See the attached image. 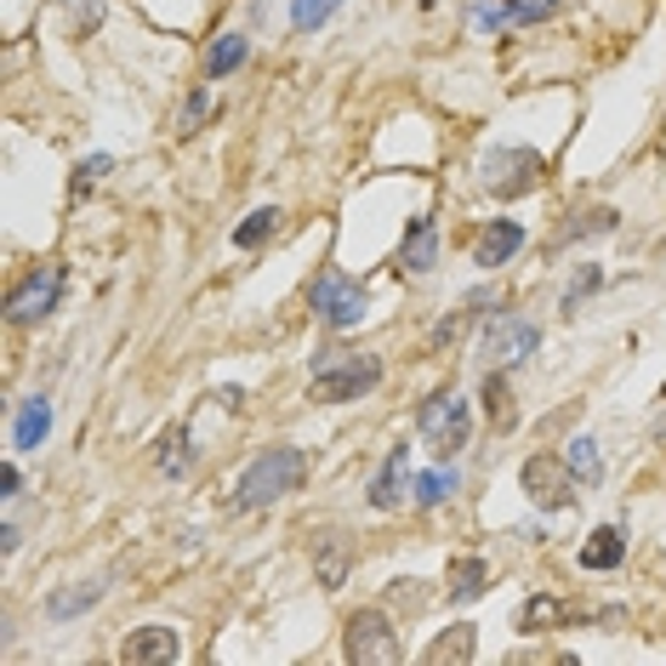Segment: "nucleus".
Returning <instances> with one entry per match:
<instances>
[{"label":"nucleus","mask_w":666,"mask_h":666,"mask_svg":"<svg viewBox=\"0 0 666 666\" xmlns=\"http://www.w3.org/2000/svg\"><path fill=\"white\" fill-rule=\"evenodd\" d=\"M274 228H280V211H274V206H256V211L234 228V245H240V251H256L262 240L274 234Z\"/></svg>","instance_id":"21"},{"label":"nucleus","mask_w":666,"mask_h":666,"mask_svg":"<svg viewBox=\"0 0 666 666\" xmlns=\"http://www.w3.org/2000/svg\"><path fill=\"white\" fill-rule=\"evenodd\" d=\"M245 57H251V41H245V35H222V41H211V46H206V80H228Z\"/></svg>","instance_id":"16"},{"label":"nucleus","mask_w":666,"mask_h":666,"mask_svg":"<svg viewBox=\"0 0 666 666\" xmlns=\"http://www.w3.org/2000/svg\"><path fill=\"white\" fill-rule=\"evenodd\" d=\"M484 587H490V564H484V558H456V564H450V598H456V604L479 598Z\"/></svg>","instance_id":"18"},{"label":"nucleus","mask_w":666,"mask_h":666,"mask_svg":"<svg viewBox=\"0 0 666 666\" xmlns=\"http://www.w3.org/2000/svg\"><path fill=\"white\" fill-rule=\"evenodd\" d=\"M75 18H80L86 29H97V18H103V0H80V7H75Z\"/></svg>","instance_id":"34"},{"label":"nucleus","mask_w":666,"mask_h":666,"mask_svg":"<svg viewBox=\"0 0 666 666\" xmlns=\"http://www.w3.org/2000/svg\"><path fill=\"white\" fill-rule=\"evenodd\" d=\"M598 280H604V274H598V269H592V262H587V269L576 274V285H570V296H564V308H570V314H576V303H581V296H587V291H598Z\"/></svg>","instance_id":"30"},{"label":"nucleus","mask_w":666,"mask_h":666,"mask_svg":"<svg viewBox=\"0 0 666 666\" xmlns=\"http://www.w3.org/2000/svg\"><path fill=\"white\" fill-rule=\"evenodd\" d=\"M461 325H468V314H450V319H439V325H433V348L456 342V337H461Z\"/></svg>","instance_id":"32"},{"label":"nucleus","mask_w":666,"mask_h":666,"mask_svg":"<svg viewBox=\"0 0 666 666\" xmlns=\"http://www.w3.org/2000/svg\"><path fill=\"white\" fill-rule=\"evenodd\" d=\"M479 177H484V188H490V194L518 199V194H529V188H542L547 160H542L536 149H490V154H484V165H479Z\"/></svg>","instance_id":"4"},{"label":"nucleus","mask_w":666,"mask_h":666,"mask_svg":"<svg viewBox=\"0 0 666 666\" xmlns=\"http://www.w3.org/2000/svg\"><path fill=\"white\" fill-rule=\"evenodd\" d=\"M615 228H621V217H615L610 206H598V211H576V222L564 228L558 240H587V234L598 240V234H615Z\"/></svg>","instance_id":"23"},{"label":"nucleus","mask_w":666,"mask_h":666,"mask_svg":"<svg viewBox=\"0 0 666 666\" xmlns=\"http://www.w3.org/2000/svg\"><path fill=\"white\" fill-rule=\"evenodd\" d=\"M473 649H479L473 626H450V632H439V638L427 644V660H433V666H445V660H473Z\"/></svg>","instance_id":"20"},{"label":"nucleus","mask_w":666,"mask_h":666,"mask_svg":"<svg viewBox=\"0 0 666 666\" xmlns=\"http://www.w3.org/2000/svg\"><path fill=\"white\" fill-rule=\"evenodd\" d=\"M405 479H411V461H405V445H398V450L382 461V473L371 479V507H376V513H393L398 502H405Z\"/></svg>","instance_id":"13"},{"label":"nucleus","mask_w":666,"mask_h":666,"mask_svg":"<svg viewBox=\"0 0 666 666\" xmlns=\"http://www.w3.org/2000/svg\"><path fill=\"white\" fill-rule=\"evenodd\" d=\"M18 490H23V473L12 468V461H7V468H0V495H7V502H12Z\"/></svg>","instance_id":"33"},{"label":"nucleus","mask_w":666,"mask_h":666,"mask_svg":"<svg viewBox=\"0 0 666 666\" xmlns=\"http://www.w3.org/2000/svg\"><path fill=\"white\" fill-rule=\"evenodd\" d=\"M97 592H103V587H80V592H63V598H52V615H57V621H69L75 610H86V604H91Z\"/></svg>","instance_id":"29"},{"label":"nucleus","mask_w":666,"mask_h":666,"mask_svg":"<svg viewBox=\"0 0 666 666\" xmlns=\"http://www.w3.org/2000/svg\"><path fill=\"white\" fill-rule=\"evenodd\" d=\"M342 655L359 660V666H393L398 655V638H393V626L382 610H353L348 615V632H342Z\"/></svg>","instance_id":"5"},{"label":"nucleus","mask_w":666,"mask_h":666,"mask_svg":"<svg viewBox=\"0 0 666 666\" xmlns=\"http://www.w3.org/2000/svg\"><path fill=\"white\" fill-rule=\"evenodd\" d=\"M103 172H109V154H91V160L80 165V172H75V194H80V188H91Z\"/></svg>","instance_id":"31"},{"label":"nucleus","mask_w":666,"mask_h":666,"mask_svg":"<svg viewBox=\"0 0 666 666\" xmlns=\"http://www.w3.org/2000/svg\"><path fill=\"white\" fill-rule=\"evenodd\" d=\"M416 427L427 433V445H433V450H439V456L450 461L461 445L473 439V416H468V398H456L450 387H445V393H433L427 405L416 411Z\"/></svg>","instance_id":"3"},{"label":"nucleus","mask_w":666,"mask_h":666,"mask_svg":"<svg viewBox=\"0 0 666 666\" xmlns=\"http://www.w3.org/2000/svg\"><path fill=\"white\" fill-rule=\"evenodd\" d=\"M524 245V228L513 222V217H502V222H490L484 234H479V245H473V262L479 269H502V262H513V251Z\"/></svg>","instance_id":"12"},{"label":"nucleus","mask_w":666,"mask_h":666,"mask_svg":"<svg viewBox=\"0 0 666 666\" xmlns=\"http://www.w3.org/2000/svg\"><path fill=\"white\" fill-rule=\"evenodd\" d=\"M46 433H52V405H46V398H23V411L12 422V445L18 450H41Z\"/></svg>","instance_id":"14"},{"label":"nucleus","mask_w":666,"mask_h":666,"mask_svg":"<svg viewBox=\"0 0 666 666\" xmlns=\"http://www.w3.org/2000/svg\"><path fill=\"white\" fill-rule=\"evenodd\" d=\"M319 553H314V564H319V587H330V592H337L342 581H348V542L342 536H330V529H325V536L314 542Z\"/></svg>","instance_id":"17"},{"label":"nucleus","mask_w":666,"mask_h":666,"mask_svg":"<svg viewBox=\"0 0 666 666\" xmlns=\"http://www.w3.org/2000/svg\"><path fill=\"white\" fill-rule=\"evenodd\" d=\"M177 655H183V644H177L172 626H138L120 644V660H131V666H165V660H177Z\"/></svg>","instance_id":"11"},{"label":"nucleus","mask_w":666,"mask_h":666,"mask_svg":"<svg viewBox=\"0 0 666 666\" xmlns=\"http://www.w3.org/2000/svg\"><path fill=\"white\" fill-rule=\"evenodd\" d=\"M188 461H194V450H188V433H183V427H177V433H165L160 473H188Z\"/></svg>","instance_id":"26"},{"label":"nucleus","mask_w":666,"mask_h":666,"mask_svg":"<svg viewBox=\"0 0 666 666\" xmlns=\"http://www.w3.org/2000/svg\"><path fill=\"white\" fill-rule=\"evenodd\" d=\"M445 495H456V468H450V473H445V468H433V473L422 479V490H416V502H422V507H439Z\"/></svg>","instance_id":"27"},{"label":"nucleus","mask_w":666,"mask_h":666,"mask_svg":"<svg viewBox=\"0 0 666 666\" xmlns=\"http://www.w3.org/2000/svg\"><path fill=\"white\" fill-rule=\"evenodd\" d=\"M398 269L416 274V280L439 269V222H433V217H411L405 222V240H398Z\"/></svg>","instance_id":"10"},{"label":"nucleus","mask_w":666,"mask_h":666,"mask_svg":"<svg viewBox=\"0 0 666 666\" xmlns=\"http://www.w3.org/2000/svg\"><path fill=\"white\" fill-rule=\"evenodd\" d=\"M337 7H342V0H291V23L308 35V29H319V23H325L330 12H337Z\"/></svg>","instance_id":"25"},{"label":"nucleus","mask_w":666,"mask_h":666,"mask_svg":"<svg viewBox=\"0 0 666 666\" xmlns=\"http://www.w3.org/2000/svg\"><path fill=\"white\" fill-rule=\"evenodd\" d=\"M570 468H576L581 484H598V479H604V461H598L592 439H570Z\"/></svg>","instance_id":"24"},{"label":"nucleus","mask_w":666,"mask_h":666,"mask_svg":"<svg viewBox=\"0 0 666 666\" xmlns=\"http://www.w3.org/2000/svg\"><path fill=\"white\" fill-rule=\"evenodd\" d=\"M576 468L570 461H558V456H529L524 461V495L536 502L542 513H564L576 502Z\"/></svg>","instance_id":"6"},{"label":"nucleus","mask_w":666,"mask_h":666,"mask_svg":"<svg viewBox=\"0 0 666 666\" xmlns=\"http://www.w3.org/2000/svg\"><path fill=\"white\" fill-rule=\"evenodd\" d=\"M558 621H564V604H558V598H524L518 632H553Z\"/></svg>","instance_id":"22"},{"label":"nucleus","mask_w":666,"mask_h":666,"mask_svg":"<svg viewBox=\"0 0 666 666\" xmlns=\"http://www.w3.org/2000/svg\"><path fill=\"white\" fill-rule=\"evenodd\" d=\"M303 473H308V456L296 450V445L262 450L251 468H245V479H240L234 507H269V502H280V495H291L296 484H303Z\"/></svg>","instance_id":"2"},{"label":"nucleus","mask_w":666,"mask_h":666,"mask_svg":"<svg viewBox=\"0 0 666 666\" xmlns=\"http://www.w3.org/2000/svg\"><path fill=\"white\" fill-rule=\"evenodd\" d=\"M626 558V536L615 524H604V529H592L587 536V547H581V570H615V564Z\"/></svg>","instance_id":"15"},{"label":"nucleus","mask_w":666,"mask_h":666,"mask_svg":"<svg viewBox=\"0 0 666 666\" xmlns=\"http://www.w3.org/2000/svg\"><path fill=\"white\" fill-rule=\"evenodd\" d=\"M211 114V97L206 91H188V103H183V114H177V131H199V120Z\"/></svg>","instance_id":"28"},{"label":"nucleus","mask_w":666,"mask_h":666,"mask_svg":"<svg viewBox=\"0 0 666 666\" xmlns=\"http://www.w3.org/2000/svg\"><path fill=\"white\" fill-rule=\"evenodd\" d=\"M364 285L359 280H348L342 269H325L319 280H314V314L330 325V330H348V325H359L364 319Z\"/></svg>","instance_id":"7"},{"label":"nucleus","mask_w":666,"mask_h":666,"mask_svg":"<svg viewBox=\"0 0 666 666\" xmlns=\"http://www.w3.org/2000/svg\"><path fill=\"white\" fill-rule=\"evenodd\" d=\"M376 382H382V359L376 353H353V348H319L314 353V398H325V405L364 398Z\"/></svg>","instance_id":"1"},{"label":"nucleus","mask_w":666,"mask_h":666,"mask_svg":"<svg viewBox=\"0 0 666 666\" xmlns=\"http://www.w3.org/2000/svg\"><path fill=\"white\" fill-rule=\"evenodd\" d=\"M484 411H490L495 427H513V422H518V411H513V387H507V371H502V364H495V371L484 376Z\"/></svg>","instance_id":"19"},{"label":"nucleus","mask_w":666,"mask_h":666,"mask_svg":"<svg viewBox=\"0 0 666 666\" xmlns=\"http://www.w3.org/2000/svg\"><path fill=\"white\" fill-rule=\"evenodd\" d=\"M536 348H542V330L518 314H502V319L484 325V353H490V364H502V371L507 364H524Z\"/></svg>","instance_id":"9"},{"label":"nucleus","mask_w":666,"mask_h":666,"mask_svg":"<svg viewBox=\"0 0 666 666\" xmlns=\"http://www.w3.org/2000/svg\"><path fill=\"white\" fill-rule=\"evenodd\" d=\"M57 296H63V262H46V269H35L18 291H12V303H7V319L12 325H35L57 308Z\"/></svg>","instance_id":"8"}]
</instances>
